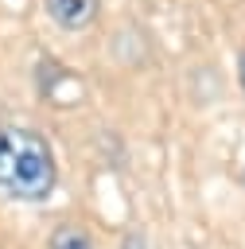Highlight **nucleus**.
<instances>
[{
	"label": "nucleus",
	"instance_id": "obj_4",
	"mask_svg": "<svg viewBox=\"0 0 245 249\" xmlns=\"http://www.w3.org/2000/svg\"><path fill=\"white\" fill-rule=\"evenodd\" d=\"M121 249H148V245H144V237H140V233H128V237L121 241Z\"/></svg>",
	"mask_w": 245,
	"mask_h": 249
},
{
	"label": "nucleus",
	"instance_id": "obj_2",
	"mask_svg": "<svg viewBox=\"0 0 245 249\" xmlns=\"http://www.w3.org/2000/svg\"><path fill=\"white\" fill-rule=\"evenodd\" d=\"M43 8L51 16V23L62 31H82L97 16V0H43Z\"/></svg>",
	"mask_w": 245,
	"mask_h": 249
},
{
	"label": "nucleus",
	"instance_id": "obj_1",
	"mask_svg": "<svg viewBox=\"0 0 245 249\" xmlns=\"http://www.w3.org/2000/svg\"><path fill=\"white\" fill-rule=\"evenodd\" d=\"M54 156L47 140L19 124H0V191L16 198H47L54 191Z\"/></svg>",
	"mask_w": 245,
	"mask_h": 249
},
{
	"label": "nucleus",
	"instance_id": "obj_5",
	"mask_svg": "<svg viewBox=\"0 0 245 249\" xmlns=\"http://www.w3.org/2000/svg\"><path fill=\"white\" fill-rule=\"evenodd\" d=\"M237 82H241V89H245V51H241V58H237Z\"/></svg>",
	"mask_w": 245,
	"mask_h": 249
},
{
	"label": "nucleus",
	"instance_id": "obj_3",
	"mask_svg": "<svg viewBox=\"0 0 245 249\" xmlns=\"http://www.w3.org/2000/svg\"><path fill=\"white\" fill-rule=\"evenodd\" d=\"M47 245H51V249H93V237H89L82 226H58Z\"/></svg>",
	"mask_w": 245,
	"mask_h": 249
}]
</instances>
